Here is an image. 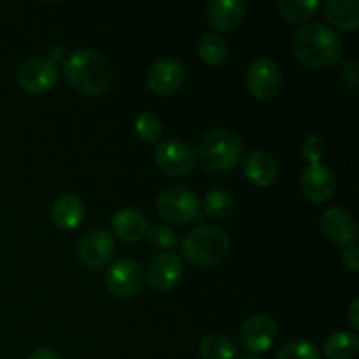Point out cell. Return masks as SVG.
<instances>
[{
  "label": "cell",
  "mask_w": 359,
  "mask_h": 359,
  "mask_svg": "<svg viewBox=\"0 0 359 359\" xmlns=\"http://www.w3.org/2000/svg\"><path fill=\"white\" fill-rule=\"evenodd\" d=\"M291 51L309 69H325L340 58L342 42L335 30L323 23H312L305 25L293 35Z\"/></svg>",
  "instance_id": "6da1fadb"
},
{
  "label": "cell",
  "mask_w": 359,
  "mask_h": 359,
  "mask_svg": "<svg viewBox=\"0 0 359 359\" xmlns=\"http://www.w3.org/2000/svg\"><path fill=\"white\" fill-rule=\"evenodd\" d=\"M63 74L70 86L90 97L105 93L111 86V67L93 49H76L63 62Z\"/></svg>",
  "instance_id": "7a4b0ae2"
},
{
  "label": "cell",
  "mask_w": 359,
  "mask_h": 359,
  "mask_svg": "<svg viewBox=\"0 0 359 359\" xmlns=\"http://www.w3.org/2000/svg\"><path fill=\"white\" fill-rule=\"evenodd\" d=\"M242 154H244V144L241 137L231 130H212L200 140V167L210 174H221L235 168Z\"/></svg>",
  "instance_id": "3957f363"
},
{
  "label": "cell",
  "mask_w": 359,
  "mask_h": 359,
  "mask_svg": "<svg viewBox=\"0 0 359 359\" xmlns=\"http://www.w3.org/2000/svg\"><path fill=\"white\" fill-rule=\"evenodd\" d=\"M182 256L195 266H214L226 258L230 235L219 226H198L182 238Z\"/></svg>",
  "instance_id": "277c9868"
},
{
  "label": "cell",
  "mask_w": 359,
  "mask_h": 359,
  "mask_svg": "<svg viewBox=\"0 0 359 359\" xmlns=\"http://www.w3.org/2000/svg\"><path fill=\"white\" fill-rule=\"evenodd\" d=\"M156 210L163 221L170 224H186L196 219L200 212V202L196 193L186 188L165 189L156 202Z\"/></svg>",
  "instance_id": "5b68a950"
},
{
  "label": "cell",
  "mask_w": 359,
  "mask_h": 359,
  "mask_svg": "<svg viewBox=\"0 0 359 359\" xmlns=\"http://www.w3.org/2000/svg\"><path fill=\"white\" fill-rule=\"evenodd\" d=\"M154 160L161 172L172 175V177H181L193 170L196 154L186 140L167 139L158 144L156 151H154Z\"/></svg>",
  "instance_id": "8992f818"
},
{
  "label": "cell",
  "mask_w": 359,
  "mask_h": 359,
  "mask_svg": "<svg viewBox=\"0 0 359 359\" xmlns=\"http://www.w3.org/2000/svg\"><path fill=\"white\" fill-rule=\"evenodd\" d=\"M146 280L142 265L132 258L116 262L105 273V287L118 298H130L137 294Z\"/></svg>",
  "instance_id": "52a82bcc"
},
{
  "label": "cell",
  "mask_w": 359,
  "mask_h": 359,
  "mask_svg": "<svg viewBox=\"0 0 359 359\" xmlns=\"http://www.w3.org/2000/svg\"><path fill=\"white\" fill-rule=\"evenodd\" d=\"M58 81L56 63L48 58H32L18 70V84L30 95H41L55 88Z\"/></svg>",
  "instance_id": "ba28073f"
},
{
  "label": "cell",
  "mask_w": 359,
  "mask_h": 359,
  "mask_svg": "<svg viewBox=\"0 0 359 359\" xmlns=\"http://www.w3.org/2000/svg\"><path fill=\"white\" fill-rule=\"evenodd\" d=\"M283 86V76L276 62L269 58H258L248 70V88L258 100H272Z\"/></svg>",
  "instance_id": "9c48e42d"
},
{
  "label": "cell",
  "mask_w": 359,
  "mask_h": 359,
  "mask_svg": "<svg viewBox=\"0 0 359 359\" xmlns=\"http://www.w3.org/2000/svg\"><path fill=\"white\" fill-rule=\"evenodd\" d=\"M186 79V69L177 58H161L147 72V86L160 97L177 93Z\"/></svg>",
  "instance_id": "30bf717a"
},
{
  "label": "cell",
  "mask_w": 359,
  "mask_h": 359,
  "mask_svg": "<svg viewBox=\"0 0 359 359\" xmlns=\"http://www.w3.org/2000/svg\"><path fill=\"white\" fill-rule=\"evenodd\" d=\"M116 251L114 238L109 231L95 228V230L86 231L81 237L79 245H77V255L79 259L90 269H100L109 259L112 258Z\"/></svg>",
  "instance_id": "8fae6325"
},
{
  "label": "cell",
  "mask_w": 359,
  "mask_h": 359,
  "mask_svg": "<svg viewBox=\"0 0 359 359\" xmlns=\"http://www.w3.org/2000/svg\"><path fill=\"white\" fill-rule=\"evenodd\" d=\"M277 337V326L270 316L256 314L244 323L241 330V344L249 353L262 354L270 351Z\"/></svg>",
  "instance_id": "7c38bea8"
},
{
  "label": "cell",
  "mask_w": 359,
  "mask_h": 359,
  "mask_svg": "<svg viewBox=\"0 0 359 359\" xmlns=\"http://www.w3.org/2000/svg\"><path fill=\"white\" fill-rule=\"evenodd\" d=\"M302 193L314 203H325L335 195L337 177L335 172L323 163L309 165L302 174Z\"/></svg>",
  "instance_id": "4fadbf2b"
},
{
  "label": "cell",
  "mask_w": 359,
  "mask_h": 359,
  "mask_svg": "<svg viewBox=\"0 0 359 359\" xmlns=\"http://www.w3.org/2000/svg\"><path fill=\"white\" fill-rule=\"evenodd\" d=\"M321 231L328 241L335 242L340 245H351L358 238V223L347 210L340 209V207H332L323 212L321 221Z\"/></svg>",
  "instance_id": "5bb4252c"
},
{
  "label": "cell",
  "mask_w": 359,
  "mask_h": 359,
  "mask_svg": "<svg viewBox=\"0 0 359 359\" xmlns=\"http://www.w3.org/2000/svg\"><path fill=\"white\" fill-rule=\"evenodd\" d=\"M182 262L175 252H160L147 266L146 279L156 291H168L181 280Z\"/></svg>",
  "instance_id": "9a60e30c"
},
{
  "label": "cell",
  "mask_w": 359,
  "mask_h": 359,
  "mask_svg": "<svg viewBox=\"0 0 359 359\" xmlns=\"http://www.w3.org/2000/svg\"><path fill=\"white\" fill-rule=\"evenodd\" d=\"M245 4L241 0H212L205 9V18L217 32H233L244 23Z\"/></svg>",
  "instance_id": "2e32d148"
},
{
  "label": "cell",
  "mask_w": 359,
  "mask_h": 359,
  "mask_svg": "<svg viewBox=\"0 0 359 359\" xmlns=\"http://www.w3.org/2000/svg\"><path fill=\"white\" fill-rule=\"evenodd\" d=\"M244 172L249 181L259 188H269L279 177V167L276 158L262 149L251 151L245 158Z\"/></svg>",
  "instance_id": "e0dca14e"
},
{
  "label": "cell",
  "mask_w": 359,
  "mask_h": 359,
  "mask_svg": "<svg viewBox=\"0 0 359 359\" xmlns=\"http://www.w3.org/2000/svg\"><path fill=\"white\" fill-rule=\"evenodd\" d=\"M112 230L119 241L133 244L146 237L149 226H147L146 216L140 210L123 209L112 217Z\"/></svg>",
  "instance_id": "ac0fdd59"
},
{
  "label": "cell",
  "mask_w": 359,
  "mask_h": 359,
  "mask_svg": "<svg viewBox=\"0 0 359 359\" xmlns=\"http://www.w3.org/2000/svg\"><path fill=\"white\" fill-rule=\"evenodd\" d=\"M84 217V205L81 198L74 193H65L58 196L56 202L53 203L51 219L60 230H74L83 223Z\"/></svg>",
  "instance_id": "d6986e66"
},
{
  "label": "cell",
  "mask_w": 359,
  "mask_h": 359,
  "mask_svg": "<svg viewBox=\"0 0 359 359\" xmlns=\"http://www.w3.org/2000/svg\"><path fill=\"white\" fill-rule=\"evenodd\" d=\"M325 14L330 23L344 32H354L359 25V2L358 0H328L325 4Z\"/></svg>",
  "instance_id": "ffe728a7"
},
{
  "label": "cell",
  "mask_w": 359,
  "mask_h": 359,
  "mask_svg": "<svg viewBox=\"0 0 359 359\" xmlns=\"http://www.w3.org/2000/svg\"><path fill=\"white\" fill-rule=\"evenodd\" d=\"M359 340L353 332H337L328 337L325 354L330 359H353L358 354Z\"/></svg>",
  "instance_id": "44dd1931"
},
{
  "label": "cell",
  "mask_w": 359,
  "mask_h": 359,
  "mask_svg": "<svg viewBox=\"0 0 359 359\" xmlns=\"http://www.w3.org/2000/svg\"><path fill=\"white\" fill-rule=\"evenodd\" d=\"M198 55L205 65H223L228 58V44L219 34H205L198 44Z\"/></svg>",
  "instance_id": "7402d4cb"
},
{
  "label": "cell",
  "mask_w": 359,
  "mask_h": 359,
  "mask_svg": "<svg viewBox=\"0 0 359 359\" xmlns=\"http://www.w3.org/2000/svg\"><path fill=\"white\" fill-rule=\"evenodd\" d=\"M280 16L290 23H305L319 9L318 0H280L277 4Z\"/></svg>",
  "instance_id": "603a6c76"
},
{
  "label": "cell",
  "mask_w": 359,
  "mask_h": 359,
  "mask_svg": "<svg viewBox=\"0 0 359 359\" xmlns=\"http://www.w3.org/2000/svg\"><path fill=\"white\" fill-rule=\"evenodd\" d=\"M237 354L235 344L224 335H209L200 344L202 359H233Z\"/></svg>",
  "instance_id": "cb8c5ba5"
},
{
  "label": "cell",
  "mask_w": 359,
  "mask_h": 359,
  "mask_svg": "<svg viewBox=\"0 0 359 359\" xmlns=\"http://www.w3.org/2000/svg\"><path fill=\"white\" fill-rule=\"evenodd\" d=\"M203 210L214 219H224L233 210V196L224 189H212L203 198Z\"/></svg>",
  "instance_id": "d4e9b609"
},
{
  "label": "cell",
  "mask_w": 359,
  "mask_h": 359,
  "mask_svg": "<svg viewBox=\"0 0 359 359\" xmlns=\"http://www.w3.org/2000/svg\"><path fill=\"white\" fill-rule=\"evenodd\" d=\"M135 132L144 142H156L163 132V123L154 112H140L135 118Z\"/></svg>",
  "instance_id": "484cf974"
},
{
  "label": "cell",
  "mask_w": 359,
  "mask_h": 359,
  "mask_svg": "<svg viewBox=\"0 0 359 359\" xmlns=\"http://www.w3.org/2000/svg\"><path fill=\"white\" fill-rule=\"evenodd\" d=\"M277 359H321L318 349L312 344L304 340H293V342L283 346L277 353Z\"/></svg>",
  "instance_id": "4316f807"
},
{
  "label": "cell",
  "mask_w": 359,
  "mask_h": 359,
  "mask_svg": "<svg viewBox=\"0 0 359 359\" xmlns=\"http://www.w3.org/2000/svg\"><path fill=\"white\" fill-rule=\"evenodd\" d=\"M146 235L149 244L154 245V248L168 249L177 244V233L168 226H163V224H154L151 230H147Z\"/></svg>",
  "instance_id": "83f0119b"
},
{
  "label": "cell",
  "mask_w": 359,
  "mask_h": 359,
  "mask_svg": "<svg viewBox=\"0 0 359 359\" xmlns=\"http://www.w3.org/2000/svg\"><path fill=\"white\" fill-rule=\"evenodd\" d=\"M325 153L326 144L319 135H309L302 144V154L311 165L321 163V158L325 156Z\"/></svg>",
  "instance_id": "f1b7e54d"
},
{
  "label": "cell",
  "mask_w": 359,
  "mask_h": 359,
  "mask_svg": "<svg viewBox=\"0 0 359 359\" xmlns=\"http://www.w3.org/2000/svg\"><path fill=\"white\" fill-rule=\"evenodd\" d=\"M340 259H342L344 266L349 270H353V272H358L359 269V249L356 248L354 244L351 245H346L342 251V255H340Z\"/></svg>",
  "instance_id": "f546056e"
},
{
  "label": "cell",
  "mask_w": 359,
  "mask_h": 359,
  "mask_svg": "<svg viewBox=\"0 0 359 359\" xmlns=\"http://www.w3.org/2000/svg\"><path fill=\"white\" fill-rule=\"evenodd\" d=\"M359 300H354L353 305L349 309V323L354 330H359Z\"/></svg>",
  "instance_id": "4dcf8cb0"
},
{
  "label": "cell",
  "mask_w": 359,
  "mask_h": 359,
  "mask_svg": "<svg viewBox=\"0 0 359 359\" xmlns=\"http://www.w3.org/2000/svg\"><path fill=\"white\" fill-rule=\"evenodd\" d=\"M30 359H62V358L51 349H37L34 354H32Z\"/></svg>",
  "instance_id": "1f68e13d"
},
{
  "label": "cell",
  "mask_w": 359,
  "mask_h": 359,
  "mask_svg": "<svg viewBox=\"0 0 359 359\" xmlns=\"http://www.w3.org/2000/svg\"><path fill=\"white\" fill-rule=\"evenodd\" d=\"M244 359H258V358H244Z\"/></svg>",
  "instance_id": "d6a6232c"
}]
</instances>
